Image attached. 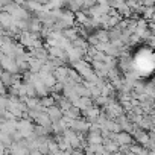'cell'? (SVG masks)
<instances>
[{"instance_id": "cell-1", "label": "cell", "mask_w": 155, "mask_h": 155, "mask_svg": "<svg viewBox=\"0 0 155 155\" xmlns=\"http://www.w3.org/2000/svg\"><path fill=\"white\" fill-rule=\"evenodd\" d=\"M135 141L134 138V134L129 132V131H125L122 129L120 132H117V143L119 144H132Z\"/></svg>"}, {"instance_id": "cell-2", "label": "cell", "mask_w": 155, "mask_h": 155, "mask_svg": "<svg viewBox=\"0 0 155 155\" xmlns=\"http://www.w3.org/2000/svg\"><path fill=\"white\" fill-rule=\"evenodd\" d=\"M53 74L56 76V79H58V81H61V82H67V79H68V67H67V65L56 67V70L53 71Z\"/></svg>"}, {"instance_id": "cell-3", "label": "cell", "mask_w": 155, "mask_h": 155, "mask_svg": "<svg viewBox=\"0 0 155 155\" xmlns=\"http://www.w3.org/2000/svg\"><path fill=\"white\" fill-rule=\"evenodd\" d=\"M46 111H47V113H49V116L53 119V122H55V120H59V119H62V117H64V111H62V110H61V107H58V105L49 107Z\"/></svg>"}, {"instance_id": "cell-4", "label": "cell", "mask_w": 155, "mask_h": 155, "mask_svg": "<svg viewBox=\"0 0 155 155\" xmlns=\"http://www.w3.org/2000/svg\"><path fill=\"white\" fill-rule=\"evenodd\" d=\"M110 31V43H120L122 41V31L117 28H111Z\"/></svg>"}, {"instance_id": "cell-5", "label": "cell", "mask_w": 155, "mask_h": 155, "mask_svg": "<svg viewBox=\"0 0 155 155\" xmlns=\"http://www.w3.org/2000/svg\"><path fill=\"white\" fill-rule=\"evenodd\" d=\"M87 41H88V44H90V46H96V44L99 43V37H97L96 31H94V32H91V34L87 37Z\"/></svg>"}, {"instance_id": "cell-6", "label": "cell", "mask_w": 155, "mask_h": 155, "mask_svg": "<svg viewBox=\"0 0 155 155\" xmlns=\"http://www.w3.org/2000/svg\"><path fill=\"white\" fill-rule=\"evenodd\" d=\"M153 14H155V6H146L143 17H144V18H147V20H152Z\"/></svg>"}, {"instance_id": "cell-7", "label": "cell", "mask_w": 155, "mask_h": 155, "mask_svg": "<svg viewBox=\"0 0 155 155\" xmlns=\"http://www.w3.org/2000/svg\"><path fill=\"white\" fill-rule=\"evenodd\" d=\"M123 2H125V0H108V5H110L111 8H119Z\"/></svg>"}, {"instance_id": "cell-8", "label": "cell", "mask_w": 155, "mask_h": 155, "mask_svg": "<svg viewBox=\"0 0 155 155\" xmlns=\"http://www.w3.org/2000/svg\"><path fill=\"white\" fill-rule=\"evenodd\" d=\"M140 2L144 6H155V0H140Z\"/></svg>"}]
</instances>
